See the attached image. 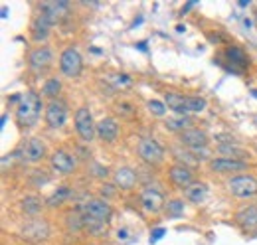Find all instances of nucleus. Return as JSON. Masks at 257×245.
<instances>
[{
	"label": "nucleus",
	"mask_w": 257,
	"mask_h": 245,
	"mask_svg": "<svg viewBox=\"0 0 257 245\" xmlns=\"http://www.w3.org/2000/svg\"><path fill=\"white\" fill-rule=\"evenodd\" d=\"M38 8H40V12H46V14H50L54 20H58L60 16H65L69 4L64 2V0H58V2H42Z\"/></svg>",
	"instance_id": "4be33fe9"
},
{
	"label": "nucleus",
	"mask_w": 257,
	"mask_h": 245,
	"mask_svg": "<svg viewBox=\"0 0 257 245\" xmlns=\"http://www.w3.org/2000/svg\"><path fill=\"white\" fill-rule=\"evenodd\" d=\"M42 113V99L34 91H26L18 103L16 109V121L20 127H32L34 122L40 119Z\"/></svg>",
	"instance_id": "f257e3e1"
},
{
	"label": "nucleus",
	"mask_w": 257,
	"mask_h": 245,
	"mask_svg": "<svg viewBox=\"0 0 257 245\" xmlns=\"http://www.w3.org/2000/svg\"><path fill=\"white\" fill-rule=\"evenodd\" d=\"M81 212H83L85 217H91V219L103 221V223H107L109 217H111V214H113L109 202H107V200H99V198L87 200V202L81 206Z\"/></svg>",
	"instance_id": "423d86ee"
},
{
	"label": "nucleus",
	"mask_w": 257,
	"mask_h": 245,
	"mask_svg": "<svg viewBox=\"0 0 257 245\" xmlns=\"http://www.w3.org/2000/svg\"><path fill=\"white\" fill-rule=\"evenodd\" d=\"M60 91H62V83H60L58 77H50V79L44 83V89H42L44 97H48V99H52V101H56V97L60 95Z\"/></svg>",
	"instance_id": "393cba45"
},
{
	"label": "nucleus",
	"mask_w": 257,
	"mask_h": 245,
	"mask_svg": "<svg viewBox=\"0 0 257 245\" xmlns=\"http://www.w3.org/2000/svg\"><path fill=\"white\" fill-rule=\"evenodd\" d=\"M174 154L178 156V160H182V164H184V166H188V164H198V162H200V158H196V154H194L192 151H188V153L174 151Z\"/></svg>",
	"instance_id": "c756f323"
},
{
	"label": "nucleus",
	"mask_w": 257,
	"mask_h": 245,
	"mask_svg": "<svg viewBox=\"0 0 257 245\" xmlns=\"http://www.w3.org/2000/svg\"><path fill=\"white\" fill-rule=\"evenodd\" d=\"M210 168L218 174H231V172H241L247 168V162L245 160H235V158H214L210 160Z\"/></svg>",
	"instance_id": "ddd939ff"
},
{
	"label": "nucleus",
	"mask_w": 257,
	"mask_h": 245,
	"mask_svg": "<svg viewBox=\"0 0 257 245\" xmlns=\"http://www.w3.org/2000/svg\"><path fill=\"white\" fill-rule=\"evenodd\" d=\"M168 178H170V182H172L174 186L184 188V190H186L188 186L194 184V182H192L194 174H192L190 166H184V164H174V166H170V170H168Z\"/></svg>",
	"instance_id": "4468645a"
},
{
	"label": "nucleus",
	"mask_w": 257,
	"mask_h": 245,
	"mask_svg": "<svg viewBox=\"0 0 257 245\" xmlns=\"http://www.w3.org/2000/svg\"><path fill=\"white\" fill-rule=\"evenodd\" d=\"M235 221L247 231V233H255L257 231V208H245L241 212H237Z\"/></svg>",
	"instance_id": "6ab92c4d"
},
{
	"label": "nucleus",
	"mask_w": 257,
	"mask_h": 245,
	"mask_svg": "<svg viewBox=\"0 0 257 245\" xmlns=\"http://www.w3.org/2000/svg\"><path fill=\"white\" fill-rule=\"evenodd\" d=\"M225 60L231 63V65H237V67H247L249 65V58L247 54L237 48V46H227L225 48Z\"/></svg>",
	"instance_id": "aec40b11"
},
{
	"label": "nucleus",
	"mask_w": 257,
	"mask_h": 245,
	"mask_svg": "<svg viewBox=\"0 0 257 245\" xmlns=\"http://www.w3.org/2000/svg\"><path fill=\"white\" fill-rule=\"evenodd\" d=\"M67 121V107L62 101H50L46 107V122L52 129H62Z\"/></svg>",
	"instance_id": "1a4fd4ad"
},
{
	"label": "nucleus",
	"mask_w": 257,
	"mask_h": 245,
	"mask_svg": "<svg viewBox=\"0 0 257 245\" xmlns=\"http://www.w3.org/2000/svg\"><path fill=\"white\" fill-rule=\"evenodd\" d=\"M164 233H166V229H164V227H159V229H155V231L151 233V243L159 241V239H161V237H162Z\"/></svg>",
	"instance_id": "72a5a7b5"
},
{
	"label": "nucleus",
	"mask_w": 257,
	"mask_h": 245,
	"mask_svg": "<svg viewBox=\"0 0 257 245\" xmlns=\"http://www.w3.org/2000/svg\"><path fill=\"white\" fill-rule=\"evenodd\" d=\"M52 60H54L52 50H50V48H46V46H42V48H36V50L30 54L28 63H30V67H32L34 71H44V69H48V67H50Z\"/></svg>",
	"instance_id": "2eb2a0df"
},
{
	"label": "nucleus",
	"mask_w": 257,
	"mask_h": 245,
	"mask_svg": "<svg viewBox=\"0 0 257 245\" xmlns=\"http://www.w3.org/2000/svg\"><path fill=\"white\" fill-rule=\"evenodd\" d=\"M117 113L123 115V117H133V115H135V107H133L131 103H127V101H121V103L117 105Z\"/></svg>",
	"instance_id": "2f4dec72"
},
{
	"label": "nucleus",
	"mask_w": 257,
	"mask_h": 245,
	"mask_svg": "<svg viewBox=\"0 0 257 245\" xmlns=\"http://www.w3.org/2000/svg\"><path fill=\"white\" fill-rule=\"evenodd\" d=\"M48 233H50V229H48V223L44 219H36L32 223H28L26 229H24V235L28 239H46Z\"/></svg>",
	"instance_id": "412c9836"
},
{
	"label": "nucleus",
	"mask_w": 257,
	"mask_h": 245,
	"mask_svg": "<svg viewBox=\"0 0 257 245\" xmlns=\"http://www.w3.org/2000/svg\"><path fill=\"white\" fill-rule=\"evenodd\" d=\"M164 127L166 131H172V133H184L186 129H190V119L188 117H170L164 121Z\"/></svg>",
	"instance_id": "5701e85b"
},
{
	"label": "nucleus",
	"mask_w": 257,
	"mask_h": 245,
	"mask_svg": "<svg viewBox=\"0 0 257 245\" xmlns=\"http://www.w3.org/2000/svg\"><path fill=\"white\" fill-rule=\"evenodd\" d=\"M97 137L105 143H113L117 137H119V125L117 121L111 119V117H105L97 122Z\"/></svg>",
	"instance_id": "dca6fc26"
},
{
	"label": "nucleus",
	"mask_w": 257,
	"mask_h": 245,
	"mask_svg": "<svg viewBox=\"0 0 257 245\" xmlns=\"http://www.w3.org/2000/svg\"><path fill=\"white\" fill-rule=\"evenodd\" d=\"M75 131L85 143H91L97 133V122L93 121V115L87 107H79L75 111Z\"/></svg>",
	"instance_id": "20e7f679"
},
{
	"label": "nucleus",
	"mask_w": 257,
	"mask_h": 245,
	"mask_svg": "<svg viewBox=\"0 0 257 245\" xmlns=\"http://www.w3.org/2000/svg\"><path fill=\"white\" fill-rule=\"evenodd\" d=\"M192 6H194V2H190V4H186V6H184V8H182V16H184V12H188V10H190V8H192Z\"/></svg>",
	"instance_id": "c9c22d12"
},
{
	"label": "nucleus",
	"mask_w": 257,
	"mask_h": 245,
	"mask_svg": "<svg viewBox=\"0 0 257 245\" xmlns=\"http://www.w3.org/2000/svg\"><path fill=\"white\" fill-rule=\"evenodd\" d=\"M137 48H139V50H141V52H145V50H147V44H145V42H141V44H139V46H137Z\"/></svg>",
	"instance_id": "e433bc0d"
},
{
	"label": "nucleus",
	"mask_w": 257,
	"mask_h": 245,
	"mask_svg": "<svg viewBox=\"0 0 257 245\" xmlns=\"http://www.w3.org/2000/svg\"><path fill=\"white\" fill-rule=\"evenodd\" d=\"M113 182H115V186L121 188V190H133L135 184H137V174H135L133 168L123 166V168H119V170L115 172Z\"/></svg>",
	"instance_id": "a211bd4d"
},
{
	"label": "nucleus",
	"mask_w": 257,
	"mask_h": 245,
	"mask_svg": "<svg viewBox=\"0 0 257 245\" xmlns=\"http://www.w3.org/2000/svg\"><path fill=\"white\" fill-rule=\"evenodd\" d=\"M56 24V20L50 16V14H46V12H40L36 18H34V22H32V38L36 40V42H44L48 36H50V32H52V26Z\"/></svg>",
	"instance_id": "f8f14e48"
},
{
	"label": "nucleus",
	"mask_w": 257,
	"mask_h": 245,
	"mask_svg": "<svg viewBox=\"0 0 257 245\" xmlns=\"http://www.w3.org/2000/svg\"><path fill=\"white\" fill-rule=\"evenodd\" d=\"M22 210H24L26 214H30V215L40 214V210H42V200H40L38 196H28L26 200H22Z\"/></svg>",
	"instance_id": "bb28decb"
},
{
	"label": "nucleus",
	"mask_w": 257,
	"mask_h": 245,
	"mask_svg": "<svg viewBox=\"0 0 257 245\" xmlns=\"http://www.w3.org/2000/svg\"><path fill=\"white\" fill-rule=\"evenodd\" d=\"M180 143L182 147H186L188 151H206L208 147V135L200 129H186L184 133H180Z\"/></svg>",
	"instance_id": "9b49d317"
},
{
	"label": "nucleus",
	"mask_w": 257,
	"mask_h": 245,
	"mask_svg": "<svg viewBox=\"0 0 257 245\" xmlns=\"http://www.w3.org/2000/svg\"><path fill=\"white\" fill-rule=\"evenodd\" d=\"M119 239H127V229H119Z\"/></svg>",
	"instance_id": "f704fd0d"
},
{
	"label": "nucleus",
	"mask_w": 257,
	"mask_h": 245,
	"mask_svg": "<svg viewBox=\"0 0 257 245\" xmlns=\"http://www.w3.org/2000/svg\"><path fill=\"white\" fill-rule=\"evenodd\" d=\"M18 156L22 158V162L26 164H36L46 156V145L42 139H30L22 145V149L18 151Z\"/></svg>",
	"instance_id": "0eeeda50"
},
{
	"label": "nucleus",
	"mask_w": 257,
	"mask_h": 245,
	"mask_svg": "<svg viewBox=\"0 0 257 245\" xmlns=\"http://www.w3.org/2000/svg\"><path fill=\"white\" fill-rule=\"evenodd\" d=\"M147 107H149V111H151L155 117H164V115H166V103H162V101H159V99H151V101L147 103Z\"/></svg>",
	"instance_id": "c85d7f7f"
},
{
	"label": "nucleus",
	"mask_w": 257,
	"mask_h": 245,
	"mask_svg": "<svg viewBox=\"0 0 257 245\" xmlns=\"http://www.w3.org/2000/svg\"><path fill=\"white\" fill-rule=\"evenodd\" d=\"M184 196H186L190 202L200 204V202L206 198V186H204V184H192V186H188V188L184 190Z\"/></svg>",
	"instance_id": "b1692460"
},
{
	"label": "nucleus",
	"mask_w": 257,
	"mask_h": 245,
	"mask_svg": "<svg viewBox=\"0 0 257 245\" xmlns=\"http://www.w3.org/2000/svg\"><path fill=\"white\" fill-rule=\"evenodd\" d=\"M67 196H69V188H65V186H64V188H60L58 192H54V196H50V198H48V206L62 204V202H64Z\"/></svg>",
	"instance_id": "7c9ffc66"
},
{
	"label": "nucleus",
	"mask_w": 257,
	"mask_h": 245,
	"mask_svg": "<svg viewBox=\"0 0 257 245\" xmlns=\"http://www.w3.org/2000/svg\"><path fill=\"white\" fill-rule=\"evenodd\" d=\"M113 194H115V184H103V186H101V196L111 198Z\"/></svg>",
	"instance_id": "473e14b6"
},
{
	"label": "nucleus",
	"mask_w": 257,
	"mask_h": 245,
	"mask_svg": "<svg viewBox=\"0 0 257 245\" xmlns=\"http://www.w3.org/2000/svg\"><path fill=\"white\" fill-rule=\"evenodd\" d=\"M227 190H229L235 198H241V200L253 198V196H257V178H253V176H249V174L233 176V178L227 182Z\"/></svg>",
	"instance_id": "7ed1b4c3"
},
{
	"label": "nucleus",
	"mask_w": 257,
	"mask_h": 245,
	"mask_svg": "<svg viewBox=\"0 0 257 245\" xmlns=\"http://www.w3.org/2000/svg\"><path fill=\"white\" fill-rule=\"evenodd\" d=\"M141 204H143L145 212H149V214H161L166 208L164 196L157 188H145L141 194Z\"/></svg>",
	"instance_id": "9d476101"
},
{
	"label": "nucleus",
	"mask_w": 257,
	"mask_h": 245,
	"mask_svg": "<svg viewBox=\"0 0 257 245\" xmlns=\"http://www.w3.org/2000/svg\"><path fill=\"white\" fill-rule=\"evenodd\" d=\"M164 210H166V214H168L170 217H178V215L184 214V202H182V200H170Z\"/></svg>",
	"instance_id": "cd10ccee"
},
{
	"label": "nucleus",
	"mask_w": 257,
	"mask_h": 245,
	"mask_svg": "<svg viewBox=\"0 0 257 245\" xmlns=\"http://www.w3.org/2000/svg\"><path fill=\"white\" fill-rule=\"evenodd\" d=\"M239 6H249V0H239Z\"/></svg>",
	"instance_id": "4c0bfd02"
},
{
	"label": "nucleus",
	"mask_w": 257,
	"mask_h": 245,
	"mask_svg": "<svg viewBox=\"0 0 257 245\" xmlns=\"http://www.w3.org/2000/svg\"><path fill=\"white\" fill-rule=\"evenodd\" d=\"M52 166L60 174H69L75 170V158L71 154H67L65 151H58L52 154Z\"/></svg>",
	"instance_id": "f3484780"
},
{
	"label": "nucleus",
	"mask_w": 257,
	"mask_h": 245,
	"mask_svg": "<svg viewBox=\"0 0 257 245\" xmlns=\"http://www.w3.org/2000/svg\"><path fill=\"white\" fill-rule=\"evenodd\" d=\"M60 69L67 77H77L83 69V58L77 52V48H65L60 56Z\"/></svg>",
	"instance_id": "39448f33"
},
{
	"label": "nucleus",
	"mask_w": 257,
	"mask_h": 245,
	"mask_svg": "<svg viewBox=\"0 0 257 245\" xmlns=\"http://www.w3.org/2000/svg\"><path fill=\"white\" fill-rule=\"evenodd\" d=\"M139 156L147 162V164H161L164 160V151L162 147L155 141V139H143L139 143Z\"/></svg>",
	"instance_id": "6e6552de"
},
{
	"label": "nucleus",
	"mask_w": 257,
	"mask_h": 245,
	"mask_svg": "<svg viewBox=\"0 0 257 245\" xmlns=\"http://www.w3.org/2000/svg\"><path fill=\"white\" fill-rule=\"evenodd\" d=\"M164 103L168 105V109H172L180 117H186L190 113H202L206 109V101L202 97H184V95L172 93V91L164 95Z\"/></svg>",
	"instance_id": "f03ea898"
},
{
	"label": "nucleus",
	"mask_w": 257,
	"mask_h": 245,
	"mask_svg": "<svg viewBox=\"0 0 257 245\" xmlns=\"http://www.w3.org/2000/svg\"><path fill=\"white\" fill-rule=\"evenodd\" d=\"M218 151H220L222 154H225V158H235V160H239V158H243V156H249L243 149L233 147V145H220Z\"/></svg>",
	"instance_id": "a878e982"
}]
</instances>
